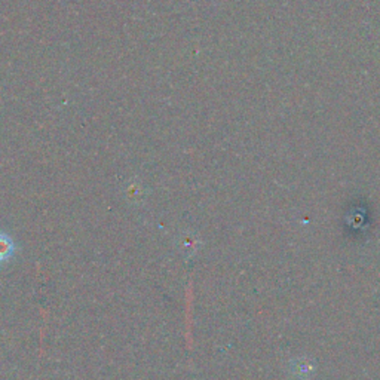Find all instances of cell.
I'll return each instance as SVG.
<instances>
[{"label": "cell", "instance_id": "7a4b0ae2", "mask_svg": "<svg viewBox=\"0 0 380 380\" xmlns=\"http://www.w3.org/2000/svg\"><path fill=\"white\" fill-rule=\"evenodd\" d=\"M14 253H15V244L12 238L8 234L0 232V263L11 260Z\"/></svg>", "mask_w": 380, "mask_h": 380}, {"label": "cell", "instance_id": "6da1fadb", "mask_svg": "<svg viewBox=\"0 0 380 380\" xmlns=\"http://www.w3.org/2000/svg\"><path fill=\"white\" fill-rule=\"evenodd\" d=\"M291 372L295 377L306 380V379H311L313 376L315 366L311 359L298 358L291 363Z\"/></svg>", "mask_w": 380, "mask_h": 380}]
</instances>
